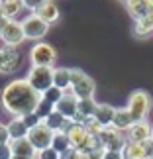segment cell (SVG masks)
<instances>
[{"label": "cell", "mask_w": 153, "mask_h": 159, "mask_svg": "<svg viewBox=\"0 0 153 159\" xmlns=\"http://www.w3.org/2000/svg\"><path fill=\"white\" fill-rule=\"evenodd\" d=\"M126 138H128V142H136V143H142V142H145V139H149L151 138V126H149V122L147 120L133 122L132 128L126 132Z\"/></svg>", "instance_id": "13"}, {"label": "cell", "mask_w": 153, "mask_h": 159, "mask_svg": "<svg viewBox=\"0 0 153 159\" xmlns=\"http://www.w3.org/2000/svg\"><path fill=\"white\" fill-rule=\"evenodd\" d=\"M63 94H65V93H63L61 89H57V87H49L43 94H41V98L47 100V102H49V104H53V106H57V102L61 100V96H63Z\"/></svg>", "instance_id": "27"}, {"label": "cell", "mask_w": 153, "mask_h": 159, "mask_svg": "<svg viewBox=\"0 0 153 159\" xmlns=\"http://www.w3.org/2000/svg\"><path fill=\"white\" fill-rule=\"evenodd\" d=\"M151 32H153V14L133 22V35H136V38H145V35H149Z\"/></svg>", "instance_id": "23"}, {"label": "cell", "mask_w": 153, "mask_h": 159, "mask_svg": "<svg viewBox=\"0 0 153 159\" xmlns=\"http://www.w3.org/2000/svg\"><path fill=\"white\" fill-rule=\"evenodd\" d=\"M12 149H10V143H2L0 145V159H12Z\"/></svg>", "instance_id": "35"}, {"label": "cell", "mask_w": 153, "mask_h": 159, "mask_svg": "<svg viewBox=\"0 0 153 159\" xmlns=\"http://www.w3.org/2000/svg\"><path fill=\"white\" fill-rule=\"evenodd\" d=\"M29 63H32V67H49V69H53V65L57 63V51H55L53 45L45 43V41H38L29 49Z\"/></svg>", "instance_id": "4"}, {"label": "cell", "mask_w": 153, "mask_h": 159, "mask_svg": "<svg viewBox=\"0 0 153 159\" xmlns=\"http://www.w3.org/2000/svg\"><path fill=\"white\" fill-rule=\"evenodd\" d=\"M132 124H133V120H132L130 112H128V108H116L112 128H116V130H120V132H128L132 128Z\"/></svg>", "instance_id": "20"}, {"label": "cell", "mask_w": 153, "mask_h": 159, "mask_svg": "<svg viewBox=\"0 0 153 159\" xmlns=\"http://www.w3.org/2000/svg\"><path fill=\"white\" fill-rule=\"evenodd\" d=\"M20 65V53L16 47L0 45V75H12Z\"/></svg>", "instance_id": "10"}, {"label": "cell", "mask_w": 153, "mask_h": 159, "mask_svg": "<svg viewBox=\"0 0 153 159\" xmlns=\"http://www.w3.org/2000/svg\"><path fill=\"white\" fill-rule=\"evenodd\" d=\"M151 138H153V126H151Z\"/></svg>", "instance_id": "39"}, {"label": "cell", "mask_w": 153, "mask_h": 159, "mask_svg": "<svg viewBox=\"0 0 153 159\" xmlns=\"http://www.w3.org/2000/svg\"><path fill=\"white\" fill-rule=\"evenodd\" d=\"M20 120L24 122V126H26L28 130H32V128H35V126H39V124H41V120H39V118H38V116H35L34 112H32V114H26V116H22Z\"/></svg>", "instance_id": "31"}, {"label": "cell", "mask_w": 153, "mask_h": 159, "mask_svg": "<svg viewBox=\"0 0 153 159\" xmlns=\"http://www.w3.org/2000/svg\"><path fill=\"white\" fill-rule=\"evenodd\" d=\"M53 87L63 93H71V69L69 67H53Z\"/></svg>", "instance_id": "16"}, {"label": "cell", "mask_w": 153, "mask_h": 159, "mask_svg": "<svg viewBox=\"0 0 153 159\" xmlns=\"http://www.w3.org/2000/svg\"><path fill=\"white\" fill-rule=\"evenodd\" d=\"M35 159H61V155L53 148H47V149L38 151V153H35Z\"/></svg>", "instance_id": "32"}, {"label": "cell", "mask_w": 153, "mask_h": 159, "mask_svg": "<svg viewBox=\"0 0 153 159\" xmlns=\"http://www.w3.org/2000/svg\"><path fill=\"white\" fill-rule=\"evenodd\" d=\"M10 149H12V155H18V157H35V153H38V151L34 149V145L29 143L28 138L12 139V142H10Z\"/></svg>", "instance_id": "17"}, {"label": "cell", "mask_w": 153, "mask_h": 159, "mask_svg": "<svg viewBox=\"0 0 153 159\" xmlns=\"http://www.w3.org/2000/svg\"><path fill=\"white\" fill-rule=\"evenodd\" d=\"M35 14H38L43 22H47L49 26L59 20V8H57V4H55L53 0H49V2H47L45 6H41V8L35 12Z\"/></svg>", "instance_id": "22"}, {"label": "cell", "mask_w": 153, "mask_h": 159, "mask_svg": "<svg viewBox=\"0 0 153 159\" xmlns=\"http://www.w3.org/2000/svg\"><path fill=\"white\" fill-rule=\"evenodd\" d=\"M49 0H22V4H24V10H28L29 14H35L41 6H45Z\"/></svg>", "instance_id": "29"}, {"label": "cell", "mask_w": 153, "mask_h": 159, "mask_svg": "<svg viewBox=\"0 0 153 159\" xmlns=\"http://www.w3.org/2000/svg\"><path fill=\"white\" fill-rule=\"evenodd\" d=\"M114 112H116L114 106H110V104H98V106H96V112H94L92 118L98 122L102 128H108V126H112Z\"/></svg>", "instance_id": "21"}, {"label": "cell", "mask_w": 153, "mask_h": 159, "mask_svg": "<svg viewBox=\"0 0 153 159\" xmlns=\"http://www.w3.org/2000/svg\"><path fill=\"white\" fill-rule=\"evenodd\" d=\"M26 81L34 90L43 94L49 87H53V69H49V67H29Z\"/></svg>", "instance_id": "5"}, {"label": "cell", "mask_w": 153, "mask_h": 159, "mask_svg": "<svg viewBox=\"0 0 153 159\" xmlns=\"http://www.w3.org/2000/svg\"><path fill=\"white\" fill-rule=\"evenodd\" d=\"M12 159H35V157H18V155H14Z\"/></svg>", "instance_id": "38"}, {"label": "cell", "mask_w": 153, "mask_h": 159, "mask_svg": "<svg viewBox=\"0 0 153 159\" xmlns=\"http://www.w3.org/2000/svg\"><path fill=\"white\" fill-rule=\"evenodd\" d=\"M51 148L57 151V153H65V151L71 149V143H69V138L65 136V132H57L53 134V142H51Z\"/></svg>", "instance_id": "26"}, {"label": "cell", "mask_w": 153, "mask_h": 159, "mask_svg": "<svg viewBox=\"0 0 153 159\" xmlns=\"http://www.w3.org/2000/svg\"><path fill=\"white\" fill-rule=\"evenodd\" d=\"M8 132H10V142L12 139H22V138H28V128L24 126V122L20 118H12L8 124Z\"/></svg>", "instance_id": "24"}, {"label": "cell", "mask_w": 153, "mask_h": 159, "mask_svg": "<svg viewBox=\"0 0 153 159\" xmlns=\"http://www.w3.org/2000/svg\"><path fill=\"white\" fill-rule=\"evenodd\" d=\"M98 142L102 145V149H108V151H122L128 143V138L124 136V132L116 130V128L108 126V128H102V132L98 134Z\"/></svg>", "instance_id": "7"}, {"label": "cell", "mask_w": 153, "mask_h": 159, "mask_svg": "<svg viewBox=\"0 0 153 159\" xmlns=\"http://www.w3.org/2000/svg\"><path fill=\"white\" fill-rule=\"evenodd\" d=\"M53 110H55V106L53 104H49V102H47V100H43V98H41L39 100V104L38 106H35V116H38V118L41 120V122H43L45 118H47V116H49L51 112H53Z\"/></svg>", "instance_id": "28"}, {"label": "cell", "mask_w": 153, "mask_h": 159, "mask_svg": "<svg viewBox=\"0 0 153 159\" xmlns=\"http://www.w3.org/2000/svg\"><path fill=\"white\" fill-rule=\"evenodd\" d=\"M2 143H10V132L6 124H0V145Z\"/></svg>", "instance_id": "34"}, {"label": "cell", "mask_w": 153, "mask_h": 159, "mask_svg": "<svg viewBox=\"0 0 153 159\" xmlns=\"http://www.w3.org/2000/svg\"><path fill=\"white\" fill-rule=\"evenodd\" d=\"M28 139H29V143L34 145V149H35V151H41V149L51 148L53 132L43 124V122H41L39 126H35V128H32V130L28 132Z\"/></svg>", "instance_id": "9"}, {"label": "cell", "mask_w": 153, "mask_h": 159, "mask_svg": "<svg viewBox=\"0 0 153 159\" xmlns=\"http://www.w3.org/2000/svg\"><path fill=\"white\" fill-rule=\"evenodd\" d=\"M96 84L83 69H71V93L77 98H94Z\"/></svg>", "instance_id": "3"}, {"label": "cell", "mask_w": 153, "mask_h": 159, "mask_svg": "<svg viewBox=\"0 0 153 159\" xmlns=\"http://www.w3.org/2000/svg\"><path fill=\"white\" fill-rule=\"evenodd\" d=\"M22 30H24V38L26 39H34L39 41L41 38H45V34L49 32V24L43 22L38 14H28L26 18L20 20Z\"/></svg>", "instance_id": "6"}, {"label": "cell", "mask_w": 153, "mask_h": 159, "mask_svg": "<svg viewBox=\"0 0 153 159\" xmlns=\"http://www.w3.org/2000/svg\"><path fill=\"white\" fill-rule=\"evenodd\" d=\"M151 104H153V102H151V96H149L147 90L137 89V90H133V93L130 94L126 108H128V112H130L133 122H143V120H147Z\"/></svg>", "instance_id": "2"}, {"label": "cell", "mask_w": 153, "mask_h": 159, "mask_svg": "<svg viewBox=\"0 0 153 159\" xmlns=\"http://www.w3.org/2000/svg\"><path fill=\"white\" fill-rule=\"evenodd\" d=\"M24 10L22 0H0V12H2L4 20H16Z\"/></svg>", "instance_id": "18"}, {"label": "cell", "mask_w": 153, "mask_h": 159, "mask_svg": "<svg viewBox=\"0 0 153 159\" xmlns=\"http://www.w3.org/2000/svg\"><path fill=\"white\" fill-rule=\"evenodd\" d=\"M39 100L41 94L29 87L26 77L6 83V87L0 93V104L12 118H22L26 114L35 112V106L39 104Z\"/></svg>", "instance_id": "1"}, {"label": "cell", "mask_w": 153, "mask_h": 159, "mask_svg": "<svg viewBox=\"0 0 153 159\" xmlns=\"http://www.w3.org/2000/svg\"><path fill=\"white\" fill-rule=\"evenodd\" d=\"M24 39H26L24 38V30H22V24L18 20H8L0 28V41H2V45L18 47Z\"/></svg>", "instance_id": "8"}, {"label": "cell", "mask_w": 153, "mask_h": 159, "mask_svg": "<svg viewBox=\"0 0 153 159\" xmlns=\"http://www.w3.org/2000/svg\"><path fill=\"white\" fill-rule=\"evenodd\" d=\"M77 96L73 94V93H65L63 96H61V100L57 102V106H55V110L61 114V116H65L67 120H75L77 118Z\"/></svg>", "instance_id": "12"}, {"label": "cell", "mask_w": 153, "mask_h": 159, "mask_svg": "<svg viewBox=\"0 0 153 159\" xmlns=\"http://www.w3.org/2000/svg\"><path fill=\"white\" fill-rule=\"evenodd\" d=\"M96 106L98 102L94 98H79L77 100V118L73 122H79V124H84L87 120H90L96 112Z\"/></svg>", "instance_id": "14"}, {"label": "cell", "mask_w": 153, "mask_h": 159, "mask_svg": "<svg viewBox=\"0 0 153 159\" xmlns=\"http://www.w3.org/2000/svg\"><path fill=\"white\" fill-rule=\"evenodd\" d=\"M83 126H84V130H87V134H90V136H98V134L102 132V126H100V124H98V122H96L94 118L87 120Z\"/></svg>", "instance_id": "30"}, {"label": "cell", "mask_w": 153, "mask_h": 159, "mask_svg": "<svg viewBox=\"0 0 153 159\" xmlns=\"http://www.w3.org/2000/svg\"><path fill=\"white\" fill-rule=\"evenodd\" d=\"M100 159H124V155H122V151H108L104 149V153Z\"/></svg>", "instance_id": "36"}, {"label": "cell", "mask_w": 153, "mask_h": 159, "mask_svg": "<svg viewBox=\"0 0 153 159\" xmlns=\"http://www.w3.org/2000/svg\"><path fill=\"white\" fill-rule=\"evenodd\" d=\"M122 155H124V159H147L143 145L136 142H128L126 148L122 149Z\"/></svg>", "instance_id": "25"}, {"label": "cell", "mask_w": 153, "mask_h": 159, "mask_svg": "<svg viewBox=\"0 0 153 159\" xmlns=\"http://www.w3.org/2000/svg\"><path fill=\"white\" fill-rule=\"evenodd\" d=\"M147 159H153V157H147Z\"/></svg>", "instance_id": "40"}, {"label": "cell", "mask_w": 153, "mask_h": 159, "mask_svg": "<svg viewBox=\"0 0 153 159\" xmlns=\"http://www.w3.org/2000/svg\"><path fill=\"white\" fill-rule=\"evenodd\" d=\"M128 10V14L133 18V22L153 14V0H122Z\"/></svg>", "instance_id": "11"}, {"label": "cell", "mask_w": 153, "mask_h": 159, "mask_svg": "<svg viewBox=\"0 0 153 159\" xmlns=\"http://www.w3.org/2000/svg\"><path fill=\"white\" fill-rule=\"evenodd\" d=\"M43 124L49 128L53 134H57V132H65V130H67V126L71 124V120H67L65 116H61V114L57 112V110H53V112L43 120Z\"/></svg>", "instance_id": "19"}, {"label": "cell", "mask_w": 153, "mask_h": 159, "mask_svg": "<svg viewBox=\"0 0 153 159\" xmlns=\"http://www.w3.org/2000/svg\"><path fill=\"white\" fill-rule=\"evenodd\" d=\"M142 145H143V149H145V155H147V157H153V138L142 142Z\"/></svg>", "instance_id": "37"}, {"label": "cell", "mask_w": 153, "mask_h": 159, "mask_svg": "<svg viewBox=\"0 0 153 159\" xmlns=\"http://www.w3.org/2000/svg\"><path fill=\"white\" fill-rule=\"evenodd\" d=\"M65 136L69 138V143H71V148H79L84 139H87V130H84V126L83 124H79V122H71L69 126H67V130H65Z\"/></svg>", "instance_id": "15"}, {"label": "cell", "mask_w": 153, "mask_h": 159, "mask_svg": "<svg viewBox=\"0 0 153 159\" xmlns=\"http://www.w3.org/2000/svg\"><path fill=\"white\" fill-rule=\"evenodd\" d=\"M61 159H87L79 149H75V148H71L69 151H65V153H61Z\"/></svg>", "instance_id": "33"}]
</instances>
